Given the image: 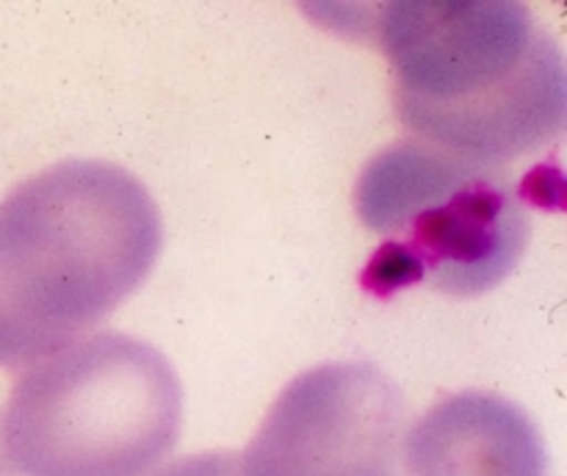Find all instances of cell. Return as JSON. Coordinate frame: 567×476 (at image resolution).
I'll use <instances>...</instances> for the list:
<instances>
[{"label": "cell", "instance_id": "cell-2", "mask_svg": "<svg viewBox=\"0 0 567 476\" xmlns=\"http://www.w3.org/2000/svg\"><path fill=\"white\" fill-rule=\"evenodd\" d=\"M164 247L150 188L125 166L66 158L0 203V369H25L103 324Z\"/></svg>", "mask_w": 567, "mask_h": 476}, {"label": "cell", "instance_id": "cell-3", "mask_svg": "<svg viewBox=\"0 0 567 476\" xmlns=\"http://www.w3.org/2000/svg\"><path fill=\"white\" fill-rule=\"evenodd\" d=\"M354 208L382 238L365 266L374 293L426 286L482 297L518 269L535 227L513 172L421 138L391 144L363 166Z\"/></svg>", "mask_w": 567, "mask_h": 476}, {"label": "cell", "instance_id": "cell-5", "mask_svg": "<svg viewBox=\"0 0 567 476\" xmlns=\"http://www.w3.org/2000/svg\"><path fill=\"white\" fill-rule=\"evenodd\" d=\"M408 407L369 360L293 376L241 457V476H399Z\"/></svg>", "mask_w": 567, "mask_h": 476}, {"label": "cell", "instance_id": "cell-6", "mask_svg": "<svg viewBox=\"0 0 567 476\" xmlns=\"http://www.w3.org/2000/svg\"><path fill=\"white\" fill-rule=\"evenodd\" d=\"M402 454L410 476H551L540 426L493 391H460L432 404Z\"/></svg>", "mask_w": 567, "mask_h": 476}, {"label": "cell", "instance_id": "cell-1", "mask_svg": "<svg viewBox=\"0 0 567 476\" xmlns=\"http://www.w3.org/2000/svg\"><path fill=\"white\" fill-rule=\"evenodd\" d=\"M369 33L415 138L482 164L543 153L563 136L565 53L513 0H404L374 9Z\"/></svg>", "mask_w": 567, "mask_h": 476}, {"label": "cell", "instance_id": "cell-7", "mask_svg": "<svg viewBox=\"0 0 567 476\" xmlns=\"http://www.w3.org/2000/svg\"><path fill=\"white\" fill-rule=\"evenodd\" d=\"M153 476H241V457L233 452L188 454Z\"/></svg>", "mask_w": 567, "mask_h": 476}, {"label": "cell", "instance_id": "cell-8", "mask_svg": "<svg viewBox=\"0 0 567 476\" xmlns=\"http://www.w3.org/2000/svg\"><path fill=\"white\" fill-rule=\"evenodd\" d=\"M9 474V465H6V452H3V430H0V476Z\"/></svg>", "mask_w": 567, "mask_h": 476}, {"label": "cell", "instance_id": "cell-4", "mask_svg": "<svg viewBox=\"0 0 567 476\" xmlns=\"http://www.w3.org/2000/svg\"><path fill=\"white\" fill-rule=\"evenodd\" d=\"M0 430L14 476H147L181 437V376L153 343L92 332L17 380Z\"/></svg>", "mask_w": 567, "mask_h": 476}]
</instances>
